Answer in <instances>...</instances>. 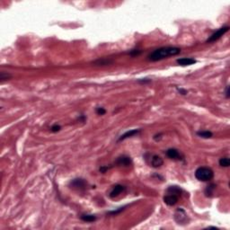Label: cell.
<instances>
[{
	"label": "cell",
	"instance_id": "obj_18",
	"mask_svg": "<svg viewBox=\"0 0 230 230\" xmlns=\"http://www.w3.org/2000/svg\"><path fill=\"white\" fill-rule=\"evenodd\" d=\"M112 63H113V61L109 60V59H98L95 62V64L98 65V66H106V65H109Z\"/></svg>",
	"mask_w": 230,
	"mask_h": 230
},
{
	"label": "cell",
	"instance_id": "obj_24",
	"mask_svg": "<svg viewBox=\"0 0 230 230\" xmlns=\"http://www.w3.org/2000/svg\"><path fill=\"white\" fill-rule=\"evenodd\" d=\"M178 90V92L181 94V95H183V96H185V95H187V93H188V91H186V90H184V89H182V88H178L177 89Z\"/></svg>",
	"mask_w": 230,
	"mask_h": 230
},
{
	"label": "cell",
	"instance_id": "obj_3",
	"mask_svg": "<svg viewBox=\"0 0 230 230\" xmlns=\"http://www.w3.org/2000/svg\"><path fill=\"white\" fill-rule=\"evenodd\" d=\"M174 220L179 225H186L189 222V218L187 216V213L182 208L177 209L174 213Z\"/></svg>",
	"mask_w": 230,
	"mask_h": 230
},
{
	"label": "cell",
	"instance_id": "obj_25",
	"mask_svg": "<svg viewBox=\"0 0 230 230\" xmlns=\"http://www.w3.org/2000/svg\"><path fill=\"white\" fill-rule=\"evenodd\" d=\"M226 96L227 98H229V87L227 86V89H226Z\"/></svg>",
	"mask_w": 230,
	"mask_h": 230
},
{
	"label": "cell",
	"instance_id": "obj_8",
	"mask_svg": "<svg viewBox=\"0 0 230 230\" xmlns=\"http://www.w3.org/2000/svg\"><path fill=\"white\" fill-rule=\"evenodd\" d=\"M149 164L154 168H159L163 166L164 160L161 156H159L157 155H150Z\"/></svg>",
	"mask_w": 230,
	"mask_h": 230
},
{
	"label": "cell",
	"instance_id": "obj_11",
	"mask_svg": "<svg viewBox=\"0 0 230 230\" xmlns=\"http://www.w3.org/2000/svg\"><path fill=\"white\" fill-rule=\"evenodd\" d=\"M177 64L182 66V67H186V66H191L196 63V60L192 58H178L176 60Z\"/></svg>",
	"mask_w": 230,
	"mask_h": 230
},
{
	"label": "cell",
	"instance_id": "obj_26",
	"mask_svg": "<svg viewBox=\"0 0 230 230\" xmlns=\"http://www.w3.org/2000/svg\"><path fill=\"white\" fill-rule=\"evenodd\" d=\"M138 82H139V83H143V84H145V83H149V82H150V80H149V79H148V80H147V79L145 78L144 80H139Z\"/></svg>",
	"mask_w": 230,
	"mask_h": 230
},
{
	"label": "cell",
	"instance_id": "obj_23",
	"mask_svg": "<svg viewBox=\"0 0 230 230\" xmlns=\"http://www.w3.org/2000/svg\"><path fill=\"white\" fill-rule=\"evenodd\" d=\"M105 113H106V111H105V109L103 108V107H98V108L96 109V113L98 115H103Z\"/></svg>",
	"mask_w": 230,
	"mask_h": 230
},
{
	"label": "cell",
	"instance_id": "obj_14",
	"mask_svg": "<svg viewBox=\"0 0 230 230\" xmlns=\"http://www.w3.org/2000/svg\"><path fill=\"white\" fill-rule=\"evenodd\" d=\"M166 192H169V193H173V194H176V195H179L181 196L182 193H183V190L181 187L179 186H176V185H172V186H169L166 190Z\"/></svg>",
	"mask_w": 230,
	"mask_h": 230
},
{
	"label": "cell",
	"instance_id": "obj_21",
	"mask_svg": "<svg viewBox=\"0 0 230 230\" xmlns=\"http://www.w3.org/2000/svg\"><path fill=\"white\" fill-rule=\"evenodd\" d=\"M60 129H61V127L59 126V125H58V124H54L51 128V132H58V131H60Z\"/></svg>",
	"mask_w": 230,
	"mask_h": 230
},
{
	"label": "cell",
	"instance_id": "obj_1",
	"mask_svg": "<svg viewBox=\"0 0 230 230\" xmlns=\"http://www.w3.org/2000/svg\"><path fill=\"white\" fill-rule=\"evenodd\" d=\"M181 52V49L177 47H162L155 50L148 56V58L150 61H159L169 57L176 56Z\"/></svg>",
	"mask_w": 230,
	"mask_h": 230
},
{
	"label": "cell",
	"instance_id": "obj_20",
	"mask_svg": "<svg viewBox=\"0 0 230 230\" xmlns=\"http://www.w3.org/2000/svg\"><path fill=\"white\" fill-rule=\"evenodd\" d=\"M141 53V51L140 50H132V51H131L130 52H129V54L130 55H131V56H138L139 54Z\"/></svg>",
	"mask_w": 230,
	"mask_h": 230
},
{
	"label": "cell",
	"instance_id": "obj_22",
	"mask_svg": "<svg viewBox=\"0 0 230 230\" xmlns=\"http://www.w3.org/2000/svg\"><path fill=\"white\" fill-rule=\"evenodd\" d=\"M125 208H126V206L121 207V208H119V210H117V211H110V212H109V214H110V215H117V214L120 213L122 211H124V209H125Z\"/></svg>",
	"mask_w": 230,
	"mask_h": 230
},
{
	"label": "cell",
	"instance_id": "obj_9",
	"mask_svg": "<svg viewBox=\"0 0 230 230\" xmlns=\"http://www.w3.org/2000/svg\"><path fill=\"white\" fill-rule=\"evenodd\" d=\"M166 155L172 160H183V155L176 148H169L166 151Z\"/></svg>",
	"mask_w": 230,
	"mask_h": 230
},
{
	"label": "cell",
	"instance_id": "obj_15",
	"mask_svg": "<svg viewBox=\"0 0 230 230\" xmlns=\"http://www.w3.org/2000/svg\"><path fill=\"white\" fill-rule=\"evenodd\" d=\"M197 135L199 137H200V138H211V137L213 136L212 132L209 131H198Z\"/></svg>",
	"mask_w": 230,
	"mask_h": 230
},
{
	"label": "cell",
	"instance_id": "obj_12",
	"mask_svg": "<svg viewBox=\"0 0 230 230\" xmlns=\"http://www.w3.org/2000/svg\"><path fill=\"white\" fill-rule=\"evenodd\" d=\"M140 132V130H137V129H134V130H131V131H128L127 132H125L124 134H122L118 139V141H121V140H124L128 138H131L135 135H138Z\"/></svg>",
	"mask_w": 230,
	"mask_h": 230
},
{
	"label": "cell",
	"instance_id": "obj_4",
	"mask_svg": "<svg viewBox=\"0 0 230 230\" xmlns=\"http://www.w3.org/2000/svg\"><path fill=\"white\" fill-rule=\"evenodd\" d=\"M229 31V26H223L221 28H219L218 30H217L214 33H212L209 38L207 39L206 42L207 43H211V42H215L221 38L225 33H227Z\"/></svg>",
	"mask_w": 230,
	"mask_h": 230
},
{
	"label": "cell",
	"instance_id": "obj_5",
	"mask_svg": "<svg viewBox=\"0 0 230 230\" xmlns=\"http://www.w3.org/2000/svg\"><path fill=\"white\" fill-rule=\"evenodd\" d=\"M69 186L77 191H85L87 187V183L85 179L82 178H76L72 180L69 183Z\"/></svg>",
	"mask_w": 230,
	"mask_h": 230
},
{
	"label": "cell",
	"instance_id": "obj_10",
	"mask_svg": "<svg viewBox=\"0 0 230 230\" xmlns=\"http://www.w3.org/2000/svg\"><path fill=\"white\" fill-rule=\"evenodd\" d=\"M125 189H126L125 186H123V185H121V184H116L115 186L113 187L112 191L109 193V197L112 198V199L116 198V197H118L120 193H122V192H124Z\"/></svg>",
	"mask_w": 230,
	"mask_h": 230
},
{
	"label": "cell",
	"instance_id": "obj_16",
	"mask_svg": "<svg viewBox=\"0 0 230 230\" xmlns=\"http://www.w3.org/2000/svg\"><path fill=\"white\" fill-rule=\"evenodd\" d=\"M219 166L222 167H228L230 166L229 158L225 156V157H221L219 159Z\"/></svg>",
	"mask_w": 230,
	"mask_h": 230
},
{
	"label": "cell",
	"instance_id": "obj_7",
	"mask_svg": "<svg viewBox=\"0 0 230 230\" xmlns=\"http://www.w3.org/2000/svg\"><path fill=\"white\" fill-rule=\"evenodd\" d=\"M179 198H180L179 195L166 192V194L164 196V199H163V200H164V202H165L166 205H168V206H173V205H175V204L178 202Z\"/></svg>",
	"mask_w": 230,
	"mask_h": 230
},
{
	"label": "cell",
	"instance_id": "obj_19",
	"mask_svg": "<svg viewBox=\"0 0 230 230\" xmlns=\"http://www.w3.org/2000/svg\"><path fill=\"white\" fill-rule=\"evenodd\" d=\"M12 77L11 76V74H9L8 72H1V74H0V80H1V83H3L4 81H5V80H9L10 78Z\"/></svg>",
	"mask_w": 230,
	"mask_h": 230
},
{
	"label": "cell",
	"instance_id": "obj_2",
	"mask_svg": "<svg viewBox=\"0 0 230 230\" xmlns=\"http://www.w3.org/2000/svg\"><path fill=\"white\" fill-rule=\"evenodd\" d=\"M195 177L200 182H209L214 177V172L210 167L200 166L195 171Z\"/></svg>",
	"mask_w": 230,
	"mask_h": 230
},
{
	"label": "cell",
	"instance_id": "obj_6",
	"mask_svg": "<svg viewBox=\"0 0 230 230\" xmlns=\"http://www.w3.org/2000/svg\"><path fill=\"white\" fill-rule=\"evenodd\" d=\"M114 165L117 166H132V160L128 155H121L116 159Z\"/></svg>",
	"mask_w": 230,
	"mask_h": 230
},
{
	"label": "cell",
	"instance_id": "obj_13",
	"mask_svg": "<svg viewBox=\"0 0 230 230\" xmlns=\"http://www.w3.org/2000/svg\"><path fill=\"white\" fill-rule=\"evenodd\" d=\"M80 218L85 222L92 223V222H95L96 220V216L93 215V214H83V215H81Z\"/></svg>",
	"mask_w": 230,
	"mask_h": 230
},
{
	"label": "cell",
	"instance_id": "obj_17",
	"mask_svg": "<svg viewBox=\"0 0 230 230\" xmlns=\"http://www.w3.org/2000/svg\"><path fill=\"white\" fill-rule=\"evenodd\" d=\"M215 188H216V185H215V184H211V185H209V186L206 188V190H205V195H206L207 197H211L212 194H213V192H214Z\"/></svg>",
	"mask_w": 230,
	"mask_h": 230
}]
</instances>
